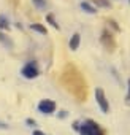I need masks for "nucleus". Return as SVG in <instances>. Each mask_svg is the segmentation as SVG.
<instances>
[{"instance_id": "1", "label": "nucleus", "mask_w": 130, "mask_h": 135, "mask_svg": "<svg viewBox=\"0 0 130 135\" xmlns=\"http://www.w3.org/2000/svg\"><path fill=\"white\" fill-rule=\"evenodd\" d=\"M81 133H83V135H103V133L100 132V129L97 127V124L92 122V121H87V122L83 124Z\"/></svg>"}, {"instance_id": "2", "label": "nucleus", "mask_w": 130, "mask_h": 135, "mask_svg": "<svg viewBox=\"0 0 130 135\" xmlns=\"http://www.w3.org/2000/svg\"><path fill=\"white\" fill-rule=\"evenodd\" d=\"M95 99H97V102H98L102 111L106 113V111H108V102H106V97H105L103 89H97V91H95Z\"/></svg>"}, {"instance_id": "3", "label": "nucleus", "mask_w": 130, "mask_h": 135, "mask_svg": "<svg viewBox=\"0 0 130 135\" xmlns=\"http://www.w3.org/2000/svg\"><path fill=\"white\" fill-rule=\"evenodd\" d=\"M22 75L26 78H35V76H38V70H37V67L33 64H27L22 69Z\"/></svg>"}, {"instance_id": "4", "label": "nucleus", "mask_w": 130, "mask_h": 135, "mask_svg": "<svg viewBox=\"0 0 130 135\" xmlns=\"http://www.w3.org/2000/svg\"><path fill=\"white\" fill-rule=\"evenodd\" d=\"M38 110H40L41 113H52V111L56 110V103L51 102V100H43V102H40Z\"/></svg>"}, {"instance_id": "5", "label": "nucleus", "mask_w": 130, "mask_h": 135, "mask_svg": "<svg viewBox=\"0 0 130 135\" xmlns=\"http://www.w3.org/2000/svg\"><path fill=\"white\" fill-rule=\"evenodd\" d=\"M78 46H79V33H75L72 37V40H70V48L72 49H78Z\"/></svg>"}, {"instance_id": "6", "label": "nucleus", "mask_w": 130, "mask_h": 135, "mask_svg": "<svg viewBox=\"0 0 130 135\" xmlns=\"http://www.w3.org/2000/svg\"><path fill=\"white\" fill-rule=\"evenodd\" d=\"M81 8L86 10L87 13H95V8H94L91 3H87V2H83V3H81Z\"/></svg>"}, {"instance_id": "7", "label": "nucleus", "mask_w": 130, "mask_h": 135, "mask_svg": "<svg viewBox=\"0 0 130 135\" xmlns=\"http://www.w3.org/2000/svg\"><path fill=\"white\" fill-rule=\"evenodd\" d=\"M32 30H37V32H40V33H46V29L44 27H41L40 24H32Z\"/></svg>"}, {"instance_id": "8", "label": "nucleus", "mask_w": 130, "mask_h": 135, "mask_svg": "<svg viewBox=\"0 0 130 135\" xmlns=\"http://www.w3.org/2000/svg\"><path fill=\"white\" fill-rule=\"evenodd\" d=\"M0 27H2V29H8V21L5 19V16H0Z\"/></svg>"}, {"instance_id": "9", "label": "nucleus", "mask_w": 130, "mask_h": 135, "mask_svg": "<svg viewBox=\"0 0 130 135\" xmlns=\"http://www.w3.org/2000/svg\"><path fill=\"white\" fill-rule=\"evenodd\" d=\"M33 3H35L38 8H44V7H46V2H44V0H33Z\"/></svg>"}, {"instance_id": "10", "label": "nucleus", "mask_w": 130, "mask_h": 135, "mask_svg": "<svg viewBox=\"0 0 130 135\" xmlns=\"http://www.w3.org/2000/svg\"><path fill=\"white\" fill-rule=\"evenodd\" d=\"M97 2V5H100V7H109V3L106 2V0H95Z\"/></svg>"}, {"instance_id": "11", "label": "nucleus", "mask_w": 130, "mask_h": 135, "mask_svg": "<svg viewBox=\"0 0 130 135\" xmlns=\"http://www.w3.org/2000/svg\"><path fill=\"white\" fill-rule=\"evenodd\" d=\"M48 21H49V22H51V24H52V27H56V29H57V27H59V26H57V24H56V22H54V19H52V16H48Z\"/></svg>"}, {"instance_id": "12", "label": "nucleus", "mask_w": 130, "mask_h": 135, "mask_svg": "<svg viewBox=\"0 0 130 135\" xmlns=\"http://www.w3.org/2000/svg\"><path fill=\"white\" fill-rule=\"evenodd\" d=\"M33 135H44V133H43V132H38V130H35V132H33Z\"/></svg>"}]
</instances>
